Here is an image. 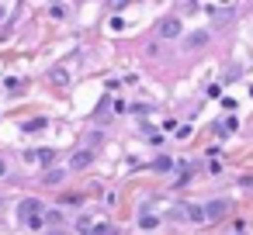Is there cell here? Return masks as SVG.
I'll return each mask as SVG.
<instances>
[{"label":"cell","mask_w":253,"mask_h":235,"mask_svg":"<svg viewBox=\"0 0 253 235\" xmlns=\"http://www.w3.org/2000/svg\"><path fill=\"white\" fill-rule=\"evenodd\" d=\"M187 214H191L194 221H205V214H201V207H187Z\"/></svg>","instance_id":"obj_10"},{"label":"cell","mask_w":253,"mask_h":235,"mask_svg":"<svg viewBox=\"0 0 253 235\" xmlns=\"http://www.w3.org/2000/svg\"><path fill=\"white\" fill-rule=\"evenodd\" d=\"M218 128H222V135H232V132H236V118H225Z\"/></svg>","instance_id":"obj_8"},{"label":"cell","mask_w":253,"mask_h":235,"mask_svg":"<svg viewBox=\"0 0 253 235\" xmlns=\"http://www.w3.org/2000/svg\"><path fill=\"white\" fill-rule=\"evenodd\" d=\"M180 32H184V25H180L177 18H167V21L160 25V35H163V38H177Z\"/></svg>","instance_id":"obj_3"},{"label":"cell","mask_w":253,"mask_h":235,"mask_svg":"<svg viewBox=\"0 0 253 235\" xmlns=\"http://www.w3.org/2000/svg\"><path fill=\"white\" fill-rule=\"evenodd\" d=\"M42 128H45V118H35V121L25 125V132H42Z\"/></svg>","instance_id":"obj_7"},{"label":"cell","mask_w":253,"mask_h":235,"mask_svg":"<svg viewBox=\"0 0 253 235\" xmlns=\"http://www.w3.org/2000/svg\"><path fill=\"white\" fill-rule=\"evenodd\" d=\"M49 235H66V232H63V228H52V232H49Z\"/></svg>","instance_id":"obj_12"},{"label":"cell","mask_w":253,"mask_h":235,"mask_svg":"<svg viewBox=\"0 0 253 235\" xmlns=\"http://www.w3.org/2000/svg\"><path fill=\"white\" fill-rule=\"evenodd\" d=\"M90 159H94V156H90V149H80V152L73 156V163H70V166H73V169H87V166H90Z\"/></svg>","instance_id":"obj_5"},{"label":"cell","mask_w":253,"mask_h":235,"mask_svg":"<svg viewBox=\"0 0 253 235\" xmlns=\"http://www.w3.org/2000/svg\"><path fill=\"white\" fill-rule=\"evenodd\" d=\"M139 225H142V228H156V225H160V218H153V214H142V218H139Z\"/></svg>","instance_id":"obj_9"},{"label":"cell","mask_w":253,"mask_h":235,"mask_svg":"<svg viewBox=\"0 0 253 235\" xmlns=\"http://www.w3.org/2000/svg\"><path fill=\"white\" fill-rule=\"evenodd\" d=\"M4 173H7V163H4V159H0V176H4Z\"/></svg>","instance_id":"obj_11"},{"label":"cell","mask_w":253,"mask_h":235,"mask_svg":"<svg viewBox=\"0 0 253 235\" xmlns=\"http://www.w3.org/2000/svg\"><path fill=\"white\" fill-rule=\"evenodd\" d=\"M28 159H35V163H52V149H39V152H28Z\"/></svg>","instance_id":"obj_6"},{"label":"cell","mask_w":253,"mask_h":235,"mask_svg":"<svg viewBox=\"0 0 253 235\" xmlns=\"http://www.w3.org/2000/svg\"><path fill=\"white\" fill-rule=\"evenodd\" d=\"M225 211H229V201H208V204L201 207V214H205L208 221H215V218H222Z\"/></svg>","instance_id":"obj_2"},{"label":"cell","mask_w":253,"mask_h":235,"mask_svg":"<svg viewBox=\"0 0 253 235\" xmlns=\"http://www.w3.org/2000/svg\"><path fill=\"white\" fill-rule=\"evenodd\" d=\"M77 228H80L84 235H104V225H94V221H90L87 214H84V218L77 221Z\"/></svg>","instance_id":"obj_4"},{"label":"cell","mask_w":253,"mask_h":235,"mask_svg":"<svg viewBox=\"0 0 253 235\" xmlns=\"http://www.w3.org/2000/svg\"><path fill=\"white\" fill-rule=\"evenodd\" d=\"M18 214H21V221H25L28 228H42V221H45V207H42L39 197H25V201L18 204Z\"/></svg>","instance_id":"obj_1"}]
</instances>
